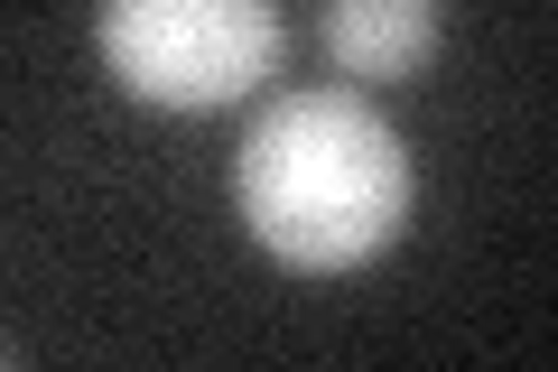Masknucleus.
Returning a JSON list of instances; mask_svg holds the SVG:
<instances>
[{
    "label": "nucleus",
    "mask_w": 558,
    "mask_h": 372,
    "mask_svg": "<svg viewBox=\"0 0 558 372\" xmlns=\"http://www.w3.org/2000/svg\"><path fill=\"white\" fill-rule=\"evenodd\" d=\"M233 215L289 271H363L410 224V158L400 131L344 84L279 94L242 131L233 158Z\"/></svg>",
    "instance_id": "obj_1"
},
{
    "label": "nucleus",
    "mask_w": 558,
    "mask_h": 372,
    "mask_svg": "<svg viewBox=\"0 0 558 372\" xmlns=\"http://www.w3.org/2000/svg\"><path fill=\"white\" fill-rule=\"evenodd\" d=\"M94 47L121 94L159 112H223L270 84L279 10L270 0H102Z\"/></svg>",
    "instance_id": "obj_2"
},
{
    "label": "nucleus",
    "mask_w": 558,
    "mask_h": 372,
    "mask_svg": "<svg viewBox=\"0 0 558 372\" xmlns=\"http://www.w3.org/2000/svg\"><path fill=\"white\" fill-rule=\"evenodd\" d=\"M317 38L354 84H400L438 57V0H326Z\"/></svg>",
    "instance_id": "obj_3"
}]
</instances>
